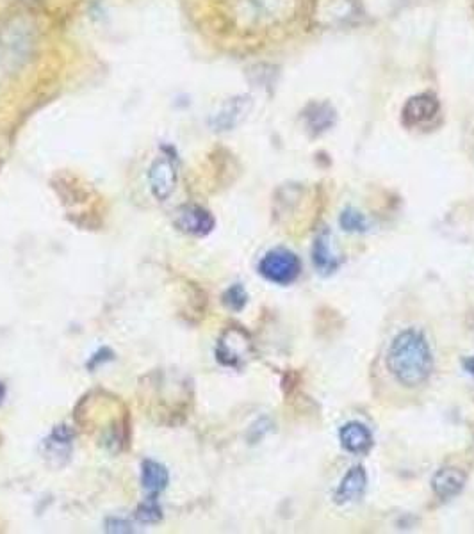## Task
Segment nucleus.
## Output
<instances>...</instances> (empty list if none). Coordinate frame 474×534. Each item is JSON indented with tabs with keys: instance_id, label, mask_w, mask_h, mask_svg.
<instances>
[{
	"instance_id": "nucleus-8",
	"label": "nucleus",
	"mask_w": 474,
	"mask_h": 534,
	"mask_svg": "<svg viewBox=\"0 0 474 534\" xmlns=\"http://www.w3.org/2000/svg\"><path fill=\"white\" fill-rule=\"evenodd\" d=\"M254 107V100L250 95H236L230 97L220 104V107L211 114L209 118V127L214 132H230L236 129L241 123L245 122L248 114Z\"/></svg>"
},
{
	"instance_id": "nucleus-13",
	"label": "nucleus",
	"mask_w": 474,
	"mask_h": 534,
	"mask_svg": "<svg viewBox=\"0 0 474 534\" xmlns=\"http://www.w3.org/2000/svg\"><path fill=\"white\" fill-rule=\"evenodd\" d=\"M466 483L467 476L464 470L457 469V467H444L435 472L432 488L441 501H451L457 495L462 494Z\"/></svg>"
},
{
	"instance_id": "nucleus-11",
	"label": "nucleus",
	"mask_w": 474,
	"mask_h": 534,
	"mask_svg": "<svg viewBox=\"0 0 474 534\" xmlns=\"http://www.w3.org/2000/svg\"><path fill=\"white\" fill-rule=\"evenodd\" d=\"M74 440L75 429L70 428L68 424H59L50 431L49 437L43 440V453L56 467H63L70 462Z\"/></svg>"
},
{
	"instance_id": "nucleus-22",
	"label": "nucleus",
	"mask_w": 474,
	"mask_h": 534,
	"mask_svg": "<svg viewBox=\"0 0 474 534\" xmlns=\"http://www.w3.org/2000/svg\"><path fill=\"white\" fill-rule=\"evenodd\" d=\"M107 533H132V524L122 517H109L106 520Z\"/></svg>"
},
{
	"instance_id": "nucleus-17",
	"label": "nucleus",
	"mask_w": 474,
	"mask_h": 534,
	"mask_svg": "<svg viewBox=\"0 0 474 534\" xmlns=\"http://www.w3.org/2000/svg\"><path fill=\"white\" fill-rule=\"evenodd\" d=\"M170 485V472L163 463L156 460H143L141 462V486L148 495L163 494Z\"/></svg>"
},
{
	"instance_id": "nucleus-19",
	"label": "nucleus",
	"mask_w": 474,
	"mask_h": 534,
	"mask_svg": "<svg viewBox=\"0 0 474 534\" xmlns=\"http://www.w3.org/2000/svg\"><path fill=\"white\" fill-rule=\"evenodd\" d=\"M221 303L229 308L230 312H241L248 305V292L241 284L230 285L221 296Z\"/></svg>"
},
{
	"instance_id": "nucleus-6",
	"label": "nucleus",
	"mask_w": 474,
	"mask_h": 534,
	"mask_svg": "<svg viewBox=\"0 0 474 534\" xmlns=\"http://www.w3.org/2000/svg\"><path fill=\"white\" fill-rule=\"evenodd\" d=\"M148 187L157 202H166L172 198L179 184V166L177 159L170 154L156 157L147 171Z\"/></svg>"
},
{
	"instance_id": "nucleus-9",
	"label": "nucleus",
	"mask_w": 474,
	"mask_h": 534,
	"mask_svg": "<svg viewBox=\"0 0 474 534\" xmlns=\"http://www.w3.org/2000/svg\"><path fill=\"white\" fill-rule=\"evenodd\" d=\"M173 227L191 237H205L213 232L216 219L211 211H207L202 205L186 203V205H180L173 214Z\"/></svg>"
},
{
	"instance_id": "nucleus-14",
	"label": "nucleus",
	"mask_w": 474,
	"mask_h": 534,
	"mask_svg": "<svg viewBox=\"0 0 474 534\" xmlns=\"http://www.w3.org/2000/svg\"><path fill=\"white\" fill-rule=\"evenodd\" d=\"M302 118L312 136H321L336 125L337 113L328 102H311L303 109Z\"/></svg>"
},
{
	"instance_id": "nucleus-5",
	"label": "nucleus",
	"mask_w": 474,
	"mask_h": 534,
	"mask_svg": "<svg viewBox=\"0 0 474 534\" xmlns=\"http://www.w3.org/2000/svg\"><path fill=\"white\" fill-rule=\"evenodd\" d=\"M259 273L271 284H295L302 275V260L286 248L270 250L259 262Z\"/></svg>"
},
{
	"instance_id": "nucleus-21",
	"label": "nucleus",
	"mask_w": 474,
	"mask_h": 534,
	"mask_svg": "<svg viewBox=\"0 0 474 534\" xmlns=\"http://www.w3.org/2000/svg\"><path fill=\"white\" fill-rule=\"evenodd\" d=\"M111 360H115V351L109 348H100L97 353H93V356H91L86 365H88L90 371H93V369H97L100 365L107 364Z\"/></svg>"
},
{
	"instance_id": "nucleus-16",
	"label": "nucleus",
	"mask_w": 474,
	"mask_h": 534,
	"mask_svg": "<svg viewBox=\"0 0 474 534\" xmlns=\"http://www.w3.org/2000/svg\"><path fill=\"white\" fill-rule=\"evenodd\" d=\"M368 488V474L364 467H352L346 472L341 485L337 486L336 499L337 504H350V502L359 501Z\"/></svg>"
},
{
	"instance_id": "nucleus-3",
	"label": "nucleus",
	"mask_w": 474,
	"mask_h": 534,
	"mask_svg": "<svg viewBox=\"0 0 474 534\" xmlns=\"http://www.w3.org/2000/svg\"><path fill=\"white\" fill-rule=\"evenodd\" d=\"M214 353L223 367L241 369L255 355L254 340L243 326L232 324L221 333Z\"/></svg>"
},
{
	"instance_id": "nucleus-7",
	"label": "nucleus",
	"mask_w": 474,
	"mask_h": 534,
	"mask_svg": "<svg viewBox=\"0 0 474 534\" xmlns=\"http://www.w3.org/2000/svg\"><path fill=\"white\" fill-rule=\"evenodd\" d=\"M298 0H246V15L261 25L284 24L295 17Z\"/></svg>"
},
{
	"instance_id": "nucleus-4",
	"label": "nucleus",
	"mask_w": 474,
	"mask_h": 534,
	"mask_svg": "<svg viewBox=\"0 0 474 534\" xmlns=\"http://www.w3.org/2000/svg\"><path fill=\"white\" fill-rule=\"evenodd\" d=\"M362 17V8L357 0H314L312 24L321 29H341L357 24Z\"/></svg>"
},
{
	"instance_id": "nucleus-20",
	"label": "nucleus",
	"mask_w": 474,
	"mask_h": 534,
	"mask_svg": "<svg viewBox=\"0 0 474 534\" xmlns=\"http://www.w3.org/2000/svg\"><path fill=\"white\" fill-rule=\"evenodd\" d=\"M339 225L344 232H352V234H359V232H366L368 230V219L357 211V209H344L341 218H339Z\"/></svg>"
},
{
	"instance_id": "nucleus-24",
	"label": "nucleus",
	"mask_w": 474,
	"mask_h": 534,
	"mask_svg": "<svg viewBox=\"0 0 474 534\" xmlns=\"http://www.w3.org/2000/svg\"><path fill=\"white\" fill-rule=\"evenodd\" d=\"M6 396H8V387H6V385L0 381V406L4 405Z\"/></svg>"
},
{
	"instance_id": "nucleus-12",
	"label": "nucleus",
	"mask_w": 474,
	"mask_h": 534,
	"mask_svg": "<svg viewBox=\"0 0 474 534\" xmlns=\"http://www.w3.org/2000/svg\"><path fill=\"white\" fill-rule=\"evenodd\" d=\"M312 262H314V267L323 276L336 273L337 269L343 264V259L337 257L334 250H332V235L328 232V228H321V232L314 239Z\"/></svg>"
},
{
	"instance_id": "nucleus-10",
	"label": "nucleus",
	"mask_w": 474,
	"mask_h": 534,
	"mask_svg": "<svg viewBox=\"0 0 474 534\" xmlns=\"http://www.w3.org/2000/svg\"><path fill=\"white\" fill-rule=\"evenodd\" d=\"M441 114V102L434 93H419L410 97L401 109V123L407 129H421Z\"/></svg>"
},
{
	"instance_id": "nucleus-23",
	"label": "nucleus",
	"mask_w": 474,
	"mask_h": 534,
	"mask_svg": "<svg viewBox=\"0 0 474 534\" xmlns=\"http://www.w3.org/2000/svg\"><path fill=\"white\" fill-rule=\"evenodd\" d=\"M462 365H464L466 373L474 380V356H467V358H464V360H462Z\"/></svg>"
},
{
	"instance_id": "nucleus-1",
	"label": "nucleus",
	"mask_w": 474,
	"mask_h": 534,
	"mask_svg": "<svg viewBox=\"0 0 474 534\" xmlns=\"http://www.w3.org/2000/svg\"><path fill=\"white\" fill-rule=\"evenodd\" d=\"M387 367L403 387L423 385L434 369V358L425 335L417 330H403L394 337L387 353Z\"/></svg>"
},
{
	"instance_id": "nucleus-15",
	"label": "nucleus",
	"mask_w": 474,
	"mask_h": 534,
	"mask_svg": "<svg viewBox=\"0 0 474 534\" xmlns=\"http://www.w3.org/2000/svg\"><path fill=\"white\" fill-rule=\"evenodd\" d=\"M339 440L344 451L352 454H366L375 444L373 433L360 422H348L339 431Z\"/></svg>"
},
{
	"instance_id": "nucleus-18",
	"label": "nucleus",
	"mask_w": 474,
	"mask_h": 534,
	"mask_svg": "<svg viewBox=\"0 0 474 534\" xmlns=\"http://www.w3.org/2000/svg\"><path fill=\"white\" fill-rule=\"evenodd\" d=\"M136 518L138 522L148 526H154L163 520V508L159 506L156 495H148L147 499L139 504Z\"/></svg>"
},
{
	"instance_id": "nucleus-2",
	"label": "nucleus",
	"mask_w": 474,
	"mask_h": 534,
	"mask_svg": "<svg viewBox=\"0 0 474 534\" xmlns=\"http://www.w3.org/2000/svg\"><path fill=\"white\" fill-rule=\"evenodd\" d=\"M34 31L24 18H11L0 27V54L11 66L24 65L34 50Z\"/></svg>"
}]
</instances>
